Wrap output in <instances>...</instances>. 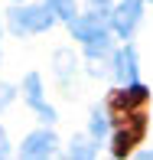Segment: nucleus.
Instances as JSON below:
<instances>
[{
    "label": "nucleus",
    "mask_w": 153,
    "mask_h": 160,
    "mask_svg": "<svg viewBox=\"0 0 153 160\" xmlns=\"http://www.w3.org/2000/svg\"><path fill=\"white\" fill-rule=\"evenodd\" d=\"M7 154H10V141H7L3 128H0V157H7Z\"/></svg>",
    "instance_id": "nucleus-12"
},
{
    "label": "nucleus",
    "mask_w": 153,
    "mask_h": 160,
    "mask_svg": "<svg viewBox=\"0 0 153 160\" xmlns=\"http://www.w3.org/2000/svg\"><path fill=\"white\" fill-rule=\"evenodd\" d=\"M55 20L52 7H13L10 13H7V23H10V30L17 36H30V33H42L49 30Z\"/></svg>",
    "instance_id": "nucleus-3"
},
{
    "label": "nucleus",
    "mask_w": 153,
    "mask_h": 160,
    "mask_svg": "<svg viewBox=\"0 0 153 160\" xmlns=\"http://www.w3.org/2000/svg\"><path fill=\"white\" fill-rule=\"evenodd\" d=\"M10 101H13V88L10 85H0V108H7Z\"/></svg>",
    "instance_id": "nucleus-10"
},
{
    "label": "nucleus",
    "mask_w": 153,
    "mask_h": 160,
    "mask_svg": "<svg viewBox=\"0 0 153 160\" xmlns=\"http://www.w3.org/2000/svg\"><path fill=\"white\" fill-rule=\"evenodd\" d=\"M104 131H108V118H104L101 111H94V114H91V134H94V137H104Z\"/></svg>",
    "instance_id": "nucleus-9"
},
{
    "label": "nucleus",
    "mask_w": 153,
    "mask_h": 160,
    "mask_svg": "<svg viewBox=\"0 0 153 160\" xmlns=\"http://www.w3.org/2000/svg\"><path fill=\"white\" fill-rule=\"evenodd\" d=\"M114 75L121 78V82H137V52L130 46H124L114 52Z\"/></svg>",
    "instance_id": "nucleus-7"
},
{
    "label": "nucleus",
    "mask_w": 153,
    "mask_h": 160,
    "mask_svg": "<svg viewBox=\"0 0 153 160\" xmlns=\"http://www.w3.org/2000/svg\"><path fill=\"white\" fill-rule=\"evenodd\" d=\"M88 3L94 10H101V13H111V0H88Z\"/></svg>",
    "instance_id": "nucleus-11"
},
{
    "label": "nucleus",
    "mask_w": 153,
    "mask_h": 160,
    "mask_svg": "<svg viewBox=\"0 0 153 160\" xmlns=\"http://www.w3.org/2000/svg\"><path fill=\"white\" fill-rule=\"evenodd\" d=\"M72 157H94V147H75Z\"/></svg>",
    "instance_id": "nucleus-13"
},
{
    "label": "nucleus",
    "mask_w": 153,
    "mask_h": 160,
    "mask_svg": "<svg viewBox=\"0 0 153 160\" xmlns=\"http://www.w3.org/2000/svg\"><path fill=\"white\" fill-rule=\"evenodd\" d=\"M69 26H72V36L85 46V52H88V56H104V52H108V42H111L108 13L91 10V13H85V17H75Z\"/></svg>",
    "instance_id": "nucleus-2"
},
{
    "label": "nucleus",
    "mask_w": 153,
    "mask_h": 160,
    "mask_svg": "<svg viewBox=\"0 0 153 160\" xmlns=\"http://www.w3.org/2000/svg\"><path fill=\"white\" fill-rule=\"evenodd\" d=\"M23 88H26V101H30V108L36 114H39L42 121H55V111L46 105V98H42V85H39V75L30 72V75L23 78Z\"/></svg>",
    "instance_id": "nucleus-5"
},
{
    "label": "nucleus",
    "mask_w": 153,
    "mask_h": 160,
    "mask_svg": "<svg viewBox=\"0 0 153 160\" xmlns=\"http://www.w3.org/2000/svg\"><path fill=\"white\" fill-rule=\"evenodd\" d=\"M55 144H59V137L52 131H36V134H30L23 141L20 154L23 157H49V154H55Z\"/></svg>",
    "instance_id": "nucleus-6"
},
{
    "label": "nucleus",
    "mask_w": 153,
    "mask_h": 160,
    "mask_svg": "<svg viewBox=\"0 0 153 160\" xmlns=\"http://www.w3.org/2000/svg\"><path fill=\"white\" fill-rule=\"evenodd\" d=\"M140 157H147V160H153V150H143V154Z\"/></svg>",
    "instance_id": "nucleus-14"
},
{
    "label": "nucleus",
    "mask_w": 153,
    "mask_h": 160,
    "mask_svg": "<svg viewBox=\"0 0 153 160\" xmlns=\"http://www.w3.org/2000/svg\"><path fill=\"white\" fill-rule=\"evenodd\" d=\"M108 114H111V124H114L111 154L127 157L147 131V114H143V108H117V111H108Z\"/></svg>",
    "instance_id": "nucleus-1"
},
{
    "label": "nucleus",
    "mask_w": 153,
    "mask_h": 160,
    "mask_svg": "<svg viewBox=\"0 0 153 160\" xmlns=\"http://www.w3.org/2000/svg\"><path fill=\"white\" fill-rule=\"evenodd\" d=\"M140 13H143V0H121L117 7L111 10V26L121 39H127L134 33V26L140 23Z\"/></svg>",
    "instance_id": "nucleus-4"
},
{
    "label": "nucleus",
    "mask_w": 153,
    "mask_h": 160,
    "mask_svg": "<svg viewBox=\"0 0 153 160\" xmlns=\"http://www.w3.org/2000/svg\"><path fill=\"white\" fill-rule=\"evenodd\" d=\"M49 7H52V13L59 20H65V23H72L75 20V13H78V7H75V0H46Z\"/></svg>",
    "instance_id": "nucleus-8"
}]
</instances>
